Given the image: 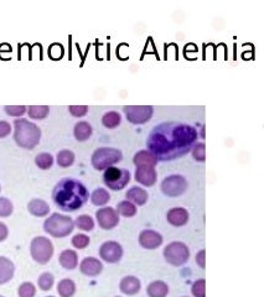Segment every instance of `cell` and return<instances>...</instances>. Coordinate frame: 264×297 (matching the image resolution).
Returning a JSON list of instances; mask_svg holds the SVG:
<instances>
[{
	"label": "cell",
	"mask_w": 264,
	"mask_h": 297,
	"mask_svg": "<svg viewBox=\"0 0 264 297\" xmlns=\"http://www.w3.org/2000/svg\"><path fill=\"white\" fill-rule=\"evenodd\" d=\"M197 130L184 123H161L150 131L146 148L158 161H173L188 154L197 140Z\"/></svg>",
	"instance_id": "1"
},
{
	"label": "cell",
	"mask_w": 264,
	"mask_h": 297,
	"mask_svg": "<svg viewBox=\"0 0 264 297\" xmlns=\"http://www.w3.org/2000/svg\"><path fill=\"white\" fill-rule=\"evenodd\" d=\"M88 198L89 193L86 186L71 177L59 181L52 191L53 202L65 212L77 211L86 205Z\"/></svg>",
	"instance_id": "2"
},
{
	"label": "cell",
	"mask_w": 264,
	"mask_h": 297,
	"mask_svg": "<svg viewBox=\"0 0 264 297\" xmlns=\"http://www.w3.org/2000/svg\"><path fill=\"white\" fill-rule=\"evenodd\" d=\"M14 140L20 148L26 150L35 149L41 140V129L28 119H15Z\"/></svg>",
	"instance_id": "3"
},
{
	"label": "cell",
	"mask_w": 264,
	"mask_h": 297,
	"mask_svg": "<svg viewBox=\"0 0 264 297\" xmlns=\"http://www.w3.org/2000/svg\"><path fill=\"white\" fill-rule=\"evenodd\" d=\"M74 229V222L71 217L60 213H52L44 223V230L53 238H65Z\"/></svg>",
	"instance_id": "4"
},
{
	"label": "cell",
	"mask_w": 264,
	"mask_h": 297,
	"mask_svg": "<svg viewBox=\"0 0 264 297\" xmlns=\"http://www.w3.org/2000/svg\"><path fill=\"white\" fill-rule=\"evenodd\" d=\"M123 154L121 150L115 148H100L92 155V165L96 170L104 171L113 165L121 163Z\"/></svg>",
	"instance_id": "5"
},
{
	"label": "cell",
	"mask_w": 264,
	"mask_h": 297,
	"mask_svg": "<svg viewBox=\"0 0 264 297\" xmlns=\"http://www.w3.org/2000/svg\"><path fill=\"white\" fill-rule=\"evenodd\" d=\"M103 182L112 191H121L130 182V172L125 169H118L115 166L108 167L107 170H104Z\"/></svg>",
	"instance_id": "6"
},
{
	"label": "cell",
	"mask_w": 264,
	"mask_h": 297,
	"mask_svg": "<svg viewBox=\"0 0 264 297\" xmlns=\"http://www.w3.org/2000/svg\"><path fill=\"white\" fill-rule=\"evenodd\" d=\"M30 254L39 264H47L53 255V245L49 238L36 236L30 244Z\"/></svg>",
	"instance_id": "7"
},
{
	"label": "cell",
	"mask_w": 264,
	"mask_h": 297,
	"mask_svg": "<svg viewBox=\"0 0 264 297\" xmlns=\"http://www.w3.org/2000/svg\"><path fill=\"white\" fill-rule=\"evenodd\" d=\"M190 250L187 245L181 242H173L164 248V259L173 266H181L187 263Z\"/></svg>",
	"instance_id": "8"
},
{
	"label": "cell",
	"mask_w": 264,
	"mask_h": 297,
	"mask_svg": "<svg viewBox=\"0 0 264 297\" xmlns=\"http://www.w3.org/2000/svg\"><path fill=\"white\" fill-rule=\"evenodd\" d=\"M123 112H124L125 118L129 123L142 125L153 118L154 108L152 106H127L123 108Z\"/></svg>",
	"instance_id": "9"
},
{
	"label": "cell",
	"mask_w": 264,
	"mask_h": 297,
	"mask_svg": "<svg viewBox=\"0 0 264 297\" xmlns=\"http://www.w3.org/2000/svg\"><path fill=\"white\" fill-rule=\"evenodd\" d=\"M187 190V181L181 175H172L161 182V192L167 197H179Z\"/></svg>",
	"instance_id": "10"
},
{
	"label": "cell",
	"mask_w": 264,
	"mask_h": 297,
	"mask_svg": "<svg viewBox=\"0 0 264 297\" xmlns=\"http://www.w3.org/2000/svg\"><path fill=\"white\" fill-rule=\"evenodd\" d=\"M98 226L104 230H110L116 228L119 223V215L113 207H104L100 208L96 213Z\"/></svg>",
	"instance_id": "11"
},
{
	"label": "cell",
	"mask_w": 264,
	"mask_h": 297,
	"mask_svg": "<svg viewBox=\"0 0 264 297\" xmlns=\"http://www.w3.org/2000/svg\"><path fill=\"white\" fill-rule=\"evenodd\" d=\"M100 256L104 262L116 264L123 258V248L119 243L109 241L103 243L100 248Z\"/></svg>",
	"instance_id": "12"
},
{
	"label": "cell",
	"mask_w": 264,
	"mask_h": 297,
	"mask_svg": "<svg viewBox=\"0 0 264 297\" xmlns=\"http://www.w3.org/2000/svg\"><path fill=\"white\" fill-rule=\"evenodd\" d=\"M139 244L144 249L153 250L163 244V235L155 230L145 229L139 234Z\"/></svg>",
	"instance_id": "13"
},
{
	"label": "cell",
	"mask_w": 264,
	"mask_h": 297,
	"mask_svg": "<svg viewBox=\"0 0 264 297\" xmlns=\"http://www.w3.org/2000/svg\"><path fill=\"white\" fill-rule=\"evenodd\" d=\"M134 177H136V181L139 182L140 185L150 187L157 182L158 173L154 167H138Z\"/></svg>",
	"instance_id": "14"
},
{
	"label": "cell",
	"mask_w": 264,
	"mask_h": 297,
	"mask_svg": "<svg viewBox=\"0 0 264 297\" xmlns=\"http://www.w3.org/2000/svg\"><path fill=\"white\" fill-rule=\"evenodd\" d=\"M80 270L86 276H97L103 270V264L96 258H85L80 264Z\"/></svg>",
	"instance_id": "15"
},
{
	"label": "cell",
	"mask_w": 264,
	"mask_h": 297,
	"mask_svg": "<svg viewBox=\"0 0 264 297\" xmlns=\"http://www.w3.org/2000/svg\"><path fill=\"white\" fill-rule=\"evenodd\" d=\"M166 220L174 227H182L188 222V212L181 207H175L166 213Z\"/></svg>",
	"instance_id": "16"
},
{
	"label": "cell",
	"mask_w": 264,
	"mask_h": 297,
	"mask_svg": "<svg viewBox=\"0 0 264 297\" xmlns=\"http://www.w3.org/2000/svg\"><path fill=\"white\" fill-rule=\"evenodd\" d=\"M140 287H142V284H140V280L136 276H125L121 280V284H119V289L123 293L128 296H133L136 295L140 291Z\"/></svg>",
	"instance_id": "17"
},
{
	"label": "cell",
	"mask_w": 264,
	"mask_h": 297,
	"mask_svg": "<svg viewBox=\"0 0 264 297\" xmlns=\"http://www.w3.org/2000/svg\"><path fill=\"white\" fill-rule=\"evenodd\" d=\"M133 163L137 167H155L158 164L157 157L148 150H140L133 157Z\"/></svg>",
	"instance_id": "18"
},
{
	"label": "cell",
	"mask_w": 264,
	"mask_h": 297,
	"mask_svg": "<svg viewBox=\"0 0 264 297\" xmlns=\"http://www.w3.org/2000/svg\"><path fill=\"white\" fill-rule=\"evenodd\" d=\"M15 265L10 259L0 256V285L9 283L14 278Z\"/></svg>",
	"instance_id": "19"
},
{
	"label": "cell",
	"mask_w": 264,
	"mask_h": 297,
	"mask_svg": "<svg viewBox=\"0 0 264 297\" xmlns=\"http://www.w3.org/2000/svg\"><path fill=\"white\" fill-rule=\"evenodd\" d=\"M59 262L66 270H73L79 265V255L72 249H66L59 256Z\"/></svg>",
	"instance_id": "20"
},
{
	"label": "cell",
	"mask_w": 264,
	"mask_h": 297,
	"mask_svg": "<svg viewBox=\"0 0 264 297\" xmlns=\"http://www.w3.org/2000/svg\"><path fill=\"white\" fill-rule=\"evenodd\" d=\"M28 211L35 217H46L50 213V206L40 198H34L28 203Z\"/></svg>",
	"instance_id": "21"
},
{
	"label": "cell",
	"mask_w": 264,
	"mask_h": 297,
	"mask_svg": "<svg viewBox=\"0 0 264 297\" xmlns=\"http://www.w3.org/2000/svg\"><path fill=\"white\" fill-rule=\"evenodd\" d=\"M125 197H127V201L137 206H143L148 202V192L142 187H138V186L129 188Z\"/></svg>",
	"instance_id": "22"
},
{
	"label": "cell",
	"mask_w": 264,
	"mask_h": 297,
	"mask_svg": "<svg viewBox=\"0 0 264 297\" xmlns=\"http://www.w3.org/2000/svg\"><path fill=\"white\" fill-rule=\"evenodd\" d=\"M92 133H93V129L91 127V124L87 122H79L73 128L74 139L80 143L88 140L89 137H91Z\"/></svg>",
	"instance_id": "23"
},
{
	"label": "cell",
	"mask_w": 264,
	"mask_h": 297,
	"mask_svg": "<svg viewBox=\"0 0 264 297\" xmlns=\"http://www.w3.org/2000/svg\"><path fill=\"white\" fill-rule=\"evenodd\" d=\"M146 293L149 297H166L169 293V286L164 281H153L146 287Z\"/></svg>",
	"instance_id": "24"
},
{
	"label": "cell",
	"mask_w": 264,
	"mask_h": 297,
	"mask_svg": "<svg viewBox=\"0 0 264 297\" xmlns=\"http://www.w3.org/2000/svg\"><path fill=\"white\" fill-rule=\"evenodd\" d=\"M58 292L61 297H72L76 292V284L71 279H64L58 285Z\"/></svg>",
	"instance_id": "25"
},
{
	"label": "cell",
	"mask_w": 264,
	"mask_h": 297,
	"mask_svg": "<svg viewBox=\"0 0 264 297\" xmlns=\"http://www.w3.org/2000/svg\"><path fill=\"white\" fill-rule=\"evenodd\" d=\"M122 116L118 112H107L102 116V124L107 129H115L121 124Z\"/></svg>",
	"instance_id": "26"
},
{
	"label": "cell",
	"mask_w": 264,
	"mask_h": 297,
	"mask_svg": "<svg viewBox=\"0 0 264 297\" xmlns=\"http://www.w3.org/2000/svg\"><path fill=\"white\" fill-rule=\"evenodd\" d=\"M110 201V194L109 192L104 188H97L96 191H93L91 194V202L95 206H104L107 205Z\"/></svg>",
	"instance_id": "27"
},
{
	"label": "cell",
	"mask_w": 264,
	"mask_h": 297,
	"mask_svg": "<svg viewBox=\"0 0 264 297\" xmlns=\"http://www.w3.org/2000/svg\"><path fill=\"white\" fill-rule=\"evenodd\" d=\"M50 113V107L47 106H30L28 108V114L31 119L35 121H43L47 118Z\"/></svg>",
	"instance_id": "28"
},
{
	"label": "cell",
	"mask_w": 264,
	"mask_h": 297,
	"mask_svg": "<svg viewBox=\"0 0 264 297\" xmlns=\"http://www.w3.org/2000/svg\"><path fill=\"white\" fill-rule=\"evenodd\" d=\"M117 213L123 215V217H134L137 214V206L134 203L129 202V201H122L118 206H117Z\"/></svg>",
	"instance_id": "29"
},
{
	"label": "cell",
	"mask_w": 264,
	"mask_h": 297,
	"mask_svg": "<svg viewBox=\"0 0 264 297\" xmlns=\"http://www.w3.org/2000/svg\"><path fill=\"white\" fill-rule=\"evenodd\" d=\"M74 226L79 229L83 230V232H91L95 228V221L91 215L88 214H82L80 217H77V220L74 221Z\"/></svg>",
	"instance_id": "30"
},
{
	"label": "cell",
	"mask_w": 264,
	"mask_h": 297,
	"mask_svg": "<svg viewBox=\"0 0 264 297\" xmlns=\"http://www.w3.org/2000/svg\"><path fill=\"white\" fill-rule=\"evenodd\" d=\"M35 164L39 169L49 170L53 165V156L49 152H41L35 157Z\"/></svg>",
	"instance_id": "31"
},
{
	"label": "cell",
	"mask_w": 264,
	"mask_h": 297,
	"mask_svg": "<svg viewBox=\"0 0 264 297\" xmlns=\"http://www.w3.org/2000/svg\"><path fill=\"white\" fill-rule=\"evenodd\" d=\"M58 165L60 167H70L74 163V154L71 150H61L58 154Z\"/></svg>",
	"instance_id": "32"
},
{
	"label": "cell",
	"mask_w": 264,
	"mask_h": 297,
	"mask_svg": "<svg viewBox=\"0 0 264 297\" xmlns=\"http://www.w3.org/2000/svg\"><path fill=\"white\" fill-rule=\"evenodd\" d=\"M53 283H55V278H53V275L50 274V272H44V274H41L37 280L39 287L43 291H49L52 289Z\"/></svg>",
	"instance_id": "33"
},
{
	"label": "cell",
	"mask_w": 264,
	"mask_h": 297,
	"mask_svg": "<svg viewBox=\"0 0 264 297\" xmlns=\"http://www.w3.org/2000/svg\"><path fill=\"white\" fill-rule=\"evenodd\" d=\"M14 211L13 203L10 202V200L5 197H0V217L7 218L9 215H11V213Z\"/></svg>",
	"instance_id": "34"
},
{
	"label": "cell",
	"mask_w": 264,
	"mask_h": 297,
	"mask_svg": "<svg viewBox=\"0 0 264 297\" xmlns=\"http://www.w3.org/2000/svg\"><path fill=\"white\" fill-rule=\"evenodd\" d=\"M19 297H35L36 287L32 283H23L17 290Z\"/></svg>",
	"instance_id": "35"
},
{
	"label": "cell",
	"mask_w": 264,
	"mask_h": 297,
	"mask_svg": "<svg viewBox=\"0 0 264 297\" xmlns=\"http://www.w3.org/2000/svg\"><path fill=\"white\" fill-rule=\"evenodd\" d=\"M193 157L197 163H205L206 157H205V144L203 143H196L194 145L193 150Z\"/></svg>",
	"instance_id": "36"
},
{
	"label": "cell",
	"mask_w": 264,
	"mask_h": 297,
	"mask_svg": "<svg viewBox=\"0 0 264 297\" xmlns=\"http://www.w3.org/2000/svg\"><path fill=\"white\" fill-rule=\"evenodd\" d=\"M89 236H87L86 234H76V235L72 238V245L77 249H85L89 245Z\"/></svg>",
	"instance_id": "37"
},
{
	"label": "cell",
	"mask_w": 264,
	"mask_h": 297,
	"mask_svg": "<svg viewBox=\"0 0 264 297\" xmlns=\"http://www.w3.org/2000/svg\"><path fill=\"white\" fill-rule=\"evenodd\" d=\"M4 110L10 116H22L28 112V108L25 106H5Z\"/></svg>",
	"instance_id": "38"
},
{
	"label": "cell",
	"mask_w": 264,
	"mask_h": 297,
	"mask_svg": "<svg viewBox=\"0 0 264 297\" xmlns=\"http://www.w3.org/2000/svg\"><path fill=\"white\" fill-rule=\"evenodd\" d=\"M205 287H206V281L203 279L195 281L193 285V289L191 292L195 297H205Z\"/></svg>",
	"instance_id": "39"
},
{
	"label": "cell",
	"mask_w": 264,
	"mask_h": 297,
	"mask_svg": "<svg viewBox=\"0 0 264 297\" xmlns=\"http://www.w3.org/2000/svg\"><path fill=\"white\" fill-rule=\"evenodd\" d=\"M68 112L74 118H82L88 113V107L87 106H70L68 107Z\"/></svg>",
	"instance_id": "40"
},
{
	"label": "cell",
	"mask_w": 264,
	"mask_h": 297,
	"mask_svg": "<svg viewBox=\"0 0 264 297\" xmlns=\"http://www.w3.org/2000/svg\"><path fill=\"white\" fill-rule=\"evenodd\" d=\"M11 133V125L8 122L0 121V139H4Z\"/></svg>",
	"instance_id": "41"
},
{
	"label": "cell",
	"mask_w": 264,
	"mask_h": 297,
	"mask_svg": "<svg viewBox=\"0 0 264 297\" xmlns=\"http://www.w3.org/2000/svg\"><path fill=\"white\" fill-rule=\"evenodd\" d=\"M8 235H9V229H8L7 224L0 222V243L4 242L5 239L8 238Z\"/></svg>",
	"instance_id": "42"
},
{
	"label": "cell",
	"mask_w": 264,
	"mask_h": 297,
	"mask_svg": "<svg viewBox=\"0 0 264 297\" xmlns=\"http://www.w3.org/2000/svg\"><path fill=\"white\" fill-rule=\"evenodd\" d=\"M196 263L199 264L201 269H205V250L203 249L196 254Z\"/></svg>",
	"instance_id": "43"
},
{
	"label": "cell",
	"mask_w": 264,
	"mask_h": 297,
	"mask_svg": "<svg viewBox=\"0 0 264 297\" xmlns=\"http://www.w3.org/2000/svg\"><path fill=\"white\" fill-rule=\"evenodd\" d=\"M47 297H53V296H47Z\"/></svg>",
	"instance_id": "44"
},
{
	"label": "cell",
	"mask_w": 264,
	"mask_h": 297,
	"mask_svg": "<svg viewBox=\"0 0 264 297\" xmlns=\"http://www.w3.org/2000/svg\"><path fill=\"white\" fill-rule=\"evenodd\" d=\"M0 297H4V296H2V295H0Z\"/></svg>",
	"instance_id": "45"
},
{
	"label": "cell",
	"mask_w": 264,
	"mask_h": 297,
	"mask_svg": "<svg viewBox=\"0 0 264 297\" xmlns=\"http://www.w3.org/2000/svg\"><path fill=\"white\" fill-rule=\"evenodd\" d=\"M0 191H2V188H0Z\"/></svg>",
	"instance_id": "46"
},
{
	"label": "cell",
	"mask_w": 264,
	"mask_h": 297,
	"mask_svg": "<svg viewBox=\"0 0 264 297\" xmlns=\"http://www.w3.org/2000/svg\"><path fill=\"white\" fill-rule=\"evenodd\" d=\"M117 297H118V296H117Z\"/></svg>",
	"instance_id": "47"
}]
</instances>
